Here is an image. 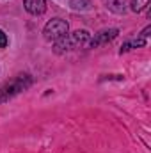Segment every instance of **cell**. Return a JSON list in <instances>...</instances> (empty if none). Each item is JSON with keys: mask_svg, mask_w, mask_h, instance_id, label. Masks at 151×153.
<instances>
[{"mask_svg": "<svg viewBox=\"0 0 151 153\" xmlns=\"http://www.w3.org/2000/svg\"><path fill=\"white\" fill-rule=\"evenodd\" d=\"M23 5H25V9H27L30 14H34V16L43 14L44 9H46V2H44V0H23Z\"/></svg>", "mask_w": 151, "mask_h": 153, "instance_id": "5", "label": "cell"}, {"mask_svg": "<svg viewBox=\"0 0 151 153\" xmlns=\"http://www.w3.org/2000/svg\"><path fill=\"white\" fill-rule=\"evenodd\" d=\"M119 34V30L117 29H109V30H101V32H98L94 38L91 39V43H89V46L91 48H98V46H101V45H105V43H109V41H112L115 36Z\"/></svg>", "mask_w": 151, "mask_h": 153, "instance_id": "4", "label": "cell"}, {"mask_svg": "<svg viewBox=\"0 0 151 153\" xmlns=\"http://www.w3.org/2000/svg\"><path fill=\"white\" fill-rule=\"evenodd\" d=\"M68 29L70 27H68V23L64 20L53 18V20H50L44 25L43 34H44V39H48V41H59V39H62L64 36H68Z\"/></svg>", "mask_w": 151, "mask_h": 153, "instance_id": "2", "label": "cell"}, {"mask_svg": "<svg viewBox=\"0 0 151 153\" xmlns=\"http://www.w3.org/2000/svg\"><path fill=\"white\" fill-rule=\"evenodd\" d=\"M70 5L75 11H87V9H91V0H71Z\"/></svg>", "mask_w": 151, "mask_h": 153, "instance_id": "7", "label": "cell"}, {"mask_svg": "<svg viewBox=\"0 0 151 153\" xmlns=\"http://www.w3.org/2000/svg\"><path fill=\"white\" fill-rule=\"evenodd\" d=\"M103 5L115 14H123L126 11V0H103Z\"/></svg>", "mask_w": 151, "mask_h": 153, "instance_id": "6", "label": "cell"}, {"mask_svg": "<svg viewBox=\"0 0 151 153\" xmlns=\"http://www.w3.org/2000/svg\"><path fill=\"white\" fill-rule=\"evenodd\" d=\"M30 85V76L29 75H20L18 78H14L13 82H9L7 85L0 87V100H5L7 96H13L20 91H23L25 87Z\"/></svg>", "mask_w": 151, "mask_h": 153, "instance_id": "3", "label": "cell"}, {"mask_svg": "<svg viewBox=\"0 0 151 153\" xmlns=\"http://www.w3.org/2000/svg\"><path fill=\"white\" fill-rule=\"evenodd\" d=\"M7 46V36L4 30H0V48H5Z\"/></svg>", "mask_w": 151, "mask_h": 153, "instance_id": "9", "label": "cell"}, {"mask_svg": "<svg viewBox=\"0 0 151 153\" xmlns=\"http://www.w3.org/2000/svg\"><path fill=\"white\" fill-rule=\"evenodd\" d=\"M89 43V32L87 30H76L73 34H68L62 39L55 41V52L57 53H62V52H68V50H76V48H82Z\"/></svg>", "mask_w": 151, "mask_h": 153, "instance_id": "1", "label": "cell"}, {"mask_svg": "<svg viewBox=\"0 0 151 153\" xmlns=\"http://www.w3.org/2000/svg\"><path fill=\"white\" fill-rule=\"evenodd\" d=\"M148 4H150V0H132V11L141 13Z\"/></svg>", "mask_w": 151, "mask_h": 153, "instance_id": "8", "label": "cell"}]
</instances>
